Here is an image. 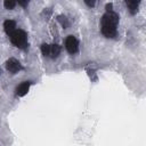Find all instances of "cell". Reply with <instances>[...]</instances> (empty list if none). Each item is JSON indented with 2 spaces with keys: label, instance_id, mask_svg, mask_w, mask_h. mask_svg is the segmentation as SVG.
I'll return each mask as SVG.
<instances>
[{
  "label": "cell",
  "instance_id": "2",
  "mask_svg": "<svg viewBox=\"0 0 146 146\" xmlns=\"http://www.w3.org/2000/svg\"><path fill=\"white\" fill-rule=\"evenodd\" d=\"M10 41L11 43L15 46V47H18V48H23L26 46V42H27V35L26 33L23 31V30H15L10 35Z\"/></svg>",
  "mask_w": 146,
  "mask_h": 146
},
{
  "label": "cell",
  "instance_id": "7",
  "mask_svg": "<svg viewBox=\"0 0 146 146\" xmlns=\"http://www.w3.org/2000/svg\"><path fill=\"white\" fill-rule=\"evenodd\" d=\"M60 54V47L58 44H49V50H48V57L55 58Z\"/></svg>",
  "mask_w": 146,
  "mask_h": 146
},
{
  "label": "cell",
  "instance_id": "5",
  "mask_svg": "<svg viewBox=\"0 0 146 146\" xmlns=\"http://www.w3.org/2000/svg\"><path fill=\"white\" fill-rule=\"evenodd\" d=\"M30 87H31V82H30V81H24V82H22V83H21L19 86H17V88H16V95H17L18 97L25 96V95L29 92Z\"/></svg>",
  "mask_w": 146,
  "mask_h": 146
},
{
  "label": "cell",
  "instance_id": "1",
  "mask_svg": "<svg viewBox=\"0 0 146 146\" xmlns=\"http://www.w3.org/2000/svg\"><path fill=\"white\" fill-rule=\"evenodd\" d=\"M119 23V16L113 13H106L102 17V33L106 38H114L116 35V26Z\"/></svg>",
  "mask_w": 146,
  "mask_h": 146
},
{
  "label": "cell",
  "instance_id": "8",
  "mask_svg": "<svg viewBox=\"0 0 146 146\" xmlns=\"http://www.w3.org/2000/svg\"><path fill=\"white\" fill-rule=\"evenodd\" d=\"M138 6H139V1H127V7L131 14L137 13Z\"/></svg>",
  "mask_w": 146,
  "mask_h": 146
},
{
  "label": "cell",
  "instance_id": "3",
  "mask_svg": "<svg viewBox=\"0 0 146 146\" xmlns=\"http://www.w3.org/2000/svg\"><path fill=\"white\" fill-rule=\"evenodd\" d=\"M65 49L70 54H76L79 50V41L74 35H68L65 39Z\"/></svg>",
  "mask_w": 146,
  "mask_h": 146
},
{
  "label": "cell",
  "instance_id": "4",
  "mask_svg": "<svg viewBox=\"0 0 146 146\" xmlns=\"http://www.w3.org/2000/svg\"><path fill=\"white\" fill-rule=\"evenodd\" d=\"M21 68H22L21 63L15 58H9L6 62V70L10 73H17L18 71H21Z\"/></svg>",
  "mask_w": 146,
  "mask_h": 146
},
{
  "label": "cell",
  "instance_id": "10",
  "mask_svg": "<svg viewBox=\"0 0 146 146\" xmlns=\"http://www.w3.org/2000/svg\"><path fill=\"white\" fill-rule=\"evenodd\" d=\"M112 7H113V6H112V3H107V5H106V10H107V13L113 11V10H112Z\"/></svg>",
  "mask_w": 146,
  "mask_h": 146
},
{
  "label": "cell",
  "instance_id": "11",
  "mask_svg": "<svg viewBox=\"0 0 146 146\" xmlns=\"http://www.w3.org/2000/svg\"><path fill=\"white\" fill-rule=\"evenodd\" d=\"M29 2L27 1H18V5H21V6H26Z\"/></svg>",
  "mask_w": 146,
  "mask_h": 146
},
{
  "label": "cell",
  "instance_id": "6",
  "mask_svg": "<svg viewBox=\"0 0 146 146\" xmlns=\"http://www.w3.org/2000/svg\"><path fill=\"white\" fill-rule=\"evenodd\" d=\"M3 30H5V32H6L8 35H10V34L16 30V24H15V22L11 21V19H6V21L3 22Z\"/></svg>",
  "mask_w": 146,
  "mask_h": 146
},
{
  "label": "cell",
  "instance_id": "9",
  "mask_svg": "<svg viewBox=\"0 0 146 146\" xmlns=\"http://www.w3.org/2000/svg\"><path fill=\"white\" fill-rule=\"evenodd\" d=\"M3 6L6 9H14L15 6H16V2L15 1H9V0H6L3 2Z\"/></svg>",
  "mask_w": 146,
  "mask_h": 146
},
{
  "label": "cell",
  "instance_id": "12",
  "mask_svg": "<svg viewBox=\"0 0 146 146\" xmlns=\"http://www.w3.org/2000/svg\"><path fill=\"white\" fill-rule=\"evenodd\" d=\"M86 3H87L89 7H94V6H95V2H94V1H91V2H89V1H86Z\"/></svg>",
  "mask_w": 146,
  "mask_h": 146
}]
</instances>
